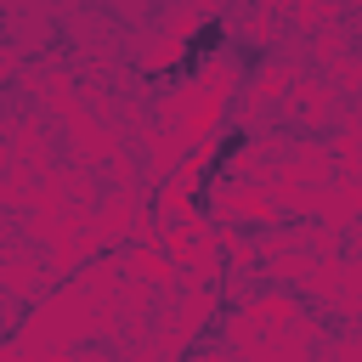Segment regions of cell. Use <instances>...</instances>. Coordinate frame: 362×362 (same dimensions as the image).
Wrapping results in <instances>:
<instances>
[{
  "label": "cell",
  "mask_w": 362,
  "mask_h": 362,
  "mask_svg": "<svg viewBox=\"0 0 362 362\" xmlns=\"http://www.w3.org/2000/svg\"><path fill=\"white\" fill-rule=\"evenodd\" d=\"M221 34H226V28H221V23H204V28H198V34H192V40H187V62H181V68H175V74H187V68H192V62H198V57H209V51H215V45H221Z\"/></svg>",
  "instance_id": "cell-1"
}]
</instances>
